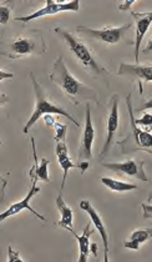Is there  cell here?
Returning <instances> with one entry per match:
<instances>
[{"label":"cell","mask_w":152,"mask_h":262,"mask_svg":"<svg viewBox=\"0 0 152 262\" xmlns=\"http://www.w3.org/2000/svg\"><path fill=\"white\" fill-rule=\"evenodd\" d=\"M49 79L57 86L61 88V90L73 101V104L80 105L82 101H94L96 102V105H99V96L96 91L71 75L62 56H59L54 62Z\"/></svg>","instance_id":"obj_1"},{"label":"cell","mask_w":152,"mask_h":262,"mask_svg":"<svg viewBox=\"0 0 152 262\" xmlns=\"http://www.w3.org/2000/svg\"><path fill=\"white\" fill-rule=\"evenodd\" d=\"M54 31H55L56 35H59V38H61L65 41V44L68 45L71 53L75 55L77 60L84 65L85 69L91 75L96 76V78H101V76L107 75V70L99 64V61L91 54L90 49L79 38H76L73 33L64 29V28H55Z\"/></svg>","instance_id":"obj_2"},{"label":"cell","mask_w":152,"mask_h":262,"mask_svg":"<svg viewBox=\"0 0 152 262\" xmlns=\"http://www.w3.org/2000/svg\"><path fill=\"white\" fill-rule=\"evenodd\" d=\"M47 51V44L39 30H31L25 35H19L5 47L2 55L10 59H20L29 55H42Z\"/></svg>","instance_id":"obj_3"},{"label":"cell","mask_w":152,"mask_h":262,"mask_svg":"<svg viewBox=\"0 0 152 262\" xmlns=\"http://www.w3.org/2000/svg\"><path fill=\"white\" fill-rule=\"evenodd\" d=\"M30 79L31 81H33L34 93H35V110H34L33 115L30 116V119H29L27 125L24 126L23 133L28 134L29 130H30V127H33L34 125L36 124V121H38L42 115H48V114H57V115H62L67 119H69L71 122H74L77 127L80 126V124L76 121V119L74 118V116H71L70 114L64 109V107L54 104V102L49 99L47 91H45L44 88L39 84L33 73H30Z\"/></svg>","instance_id":"obj_4"},{"label":"cell","mask_w":152,"mask_h":262,"mask_svg":"<svg viewBox=\"0 0 152 262\" xmlns=\"http://www.w3.org/2000/svg\"><path fill=\"white\" fill-rule=\"evenodd\" d=\"M131 94L126 96V104H127L128 116H130V133L122 141L117 144L121 147L122 154H130L136 151H145L152 155V134L147 130H141L135 122V114L131 101Z\"/></svg>","instance_id":"obj_5"},{"label":"cell","mask_w":152,"mask_h":262,"mask_svg":"<svg viewBox=\"0 0 152 262\" xmlns=\"http://www.w3.org/2000/svg\"><path fill=\"white\" fill-rule=\"evenodd\" d=\"M133 24H125L122 27H106L102 29H91L88 27H77L76 31L80 34H84V35L90 36V38L96 39V40L104 41L106 44H117L122 38L127 30L131 29Z\"/></svg>","instance_id":"obj_6"},{"label":"cell","mask_w":152,"mask_h":262,"mask_svg":"<svg viewBox=\"0 0 152 262\" xmlns=\"http://www.w3.org/2000/svg\"><path fill=\"white\" fill-rule=\"evenodd\" d=\"M80 9V2L79 0H73V2L68 3H56L54 0H47V5L42 9L38 11H34L33 14H29L27 16H18L15 18L16 21L29 23L34 19L41 18V16L54 15V14L61 13V11H79Z\"/></svg>","instance_id":"obj_7"},{"label":"cell","mask_w":152,"mask_h":262,"mask_svg":"<svg viewBox=\"0 0 152 262\" xmlns=\"http://www.w3.org/2000/svg\"><path fill=\"white\" fill-rule=\"evenodd\" d=\"M95 139V129H94L93 120H91V109L90 104H86V119H85V129L82 134L81 142L79 147V155L77 161H88L93 159V142Z\"/></svg>","instance_id":"obj_8"},{"label":"cell","mask_w":152,"mask_h":262,"mask_svg":"<svg viewBox=\"0 0 152 262\" xmlns=\"http://www.w3.org/2000/svg\"><path fill=\"white\" fill-rule=\"evenodd\" d=\"M119 129V95L115 94L110 100V109H108L107 115V126H106V131H107V136H106V141L102 147L101 154H100V159H104L110 151V147L113 145L116 131Z\"/></svg>","instance_id":"obj_9"},{"label":"cell","mask_w":152,"mask_h":262,"mask_svg":"<svg viewBox=\"0 0 152 262\" xmlns=\"http://www.w3.org/2000/svg\"><path fill=\"white\" fill-rule=\"evenodd\" d=\"M117 75L126 76L131 80L139 81L140 94H142V82L152 81V64H120Z\"/></svg>","instance_id":"obj_10"},{"label":"cell","mask_w":152,"mask_h":262,"mask_svg":"<svg viewBox=\"0 0 152 262\" xmlns=\"http://www.w3.org/2000/svg\"><path fill=\"white\" fill-rule=\"evenodd\" d=\"M143 165L145 161H137V160H128L125 162H114V164H107V162H102V166L108 169L110 171L115 173H121V175L133 176V178L139 179L141 181H148L147 176H146L145 170H143Z\"/></svg>","instance_id":"obj_11"},{"label":"cell","mask_w":152,"mask_h":262,"mask_svg":"<svg viewBox=\"0 0 152 262\" xmlns=\"http://www.w3.org/2000/svg\"><path fill=\"white\" fill-rule=\"evenodd\" d=\"M36 182H38V179H31V189H30V191L28 192V195L25 196V198L23 199L21 201H19V202H16V204L11 205V206L7 210V211L2 212V215H0V220L4 221L7 217H10V216L16 215V213H19L20 211H23V210H24V209H27L31 213H33V215H35L36 217L40 219V220H41V221H47V219H45L44 216L40 215L39 212H36L35 210H34L33 207L30 206V204H29L31 199H33L34 196H35L36 193L40 191L39 187L36 186Z\"/></svg>","instance_id":"obj_12"},{"label":"cell","mask_w":152,"mask_h":262,"mask_svg":"<svg viewBox=\"0 0 152 262\" xmlns=\"http://www.w3.org/2000/svg\"><path fill=\"white\" fill-rule=\"evenodd\" d=\"M131 15L135 19V25H136V41H135V59L136 64H139V54L140 45L145 36L146 31L150 28L152 23V11H146V13H135L131 11Z\"/></svg>","instance_id":"obj_13"},{"label":"cell","mask_w":152,"mask_h":262,"mask_svg":"<svg viewBox=\"0 0 152 262\" xmlns=\"http://www.w3.org/2000/svg\"><path fill=\"white\" fill-rule=\"evenodd\" d=\"M80 207H81V209L84 210L86 213H89V215H90L91 221H93V224L95 225L97 231L100 232V236H101L102 242H104V249H105L104 261H108V235H107V231H106V226H105L104 221H102L101 216H100L99 213H97L96 210L94 209L93 205L90 204V201H88V200L80 201Z\"/></svg>","instance_id":"obj_14"},{"label":"cell","mask_w":152,"mask_h":262,"mask_svg":"<svg viewBox=\"0 0 152 262\" xmlns=\"http://www.w3.org/2000/svg\"><path fill=\"white\" fill-rule=\"evenodd\" d=\"M31 147H33L34 165L31 166L30 171H29V176H30V179H38V180L50 182V179H49V172H48L49 160L44 158V159H41V162L39 164L38 155H36V149H35V140H34V138H31Z\"/></svg>","instance_id":"obj_15"},{"label":"cell","mask_w":152,"mask_h":262,"mask_svg":"<svg viewBox=\"0 0 152 262\" xmlns=\"http://www.w3.org/2000/svg\"><path fill=\"white\" fill-rule=\"evenodd\" d=\"M56 156H57V160H59L60 166H61L62 171H64V176H62V181H61V187H60V190L62 191V189H64L65 186V182H67L69 170L73 169V167H77V164H74V162L71 161V159L69 158L68 146L65 141H56Z\"/></svg>","instance_id":"obj_16"},{"label":"cell","mask_w":152,"mask_h":262,"mask_svg":"<svg viewBox=\"0 0 152 262\" xmlns=\"http://www.w3.org/2000/svg\"><path fill=\"white\" fill-rule=\"evenodd\" d=\"M69 232L73 233L74 236H75V238L77 241H79V249H80V256H79V261L80 262H85L88 260L89 255H90V236L93 235L94 231L91 230V224L89 222V224H86L84 231H82V235L79 236L76 235V232L74 231L73 229H69L68 230Z\"/></svg>","instance_id":"obj_17"},{"label":"cell","mask_w":152,"mask_h":262,"mask_svg":"<svg viewBox=\"0 0 152 262\" xmlns=\"http://www.w3.org/2000/svg\"><path fill=\"white\" fill-rule=\"evenodd\" d=\"M56 206L59 209V211L61 212V220L59 221V226L64 227L65 230L73 229V220H74V213L71 207H69L67 204H65L64 199H62L61 192L57 196L56 199Z\"/></svg>","instance_id":"obj_18"},{"label":"cell","mask_w":152,"mask_h":262,"mask_svg":"<svg viewBox=\"0 0 152 262\" xmlns=\"http://www.w3.org/2000/svg\"><path fill=\"white\" fill-rule=\"evenodd\" d=\"M152 238V229H141V230H136L131 233L130 238L125 241V247L126 249L130 250H139L141 244L146 242L147 240Z\"/></svg>","instance_id":"obj_19"},{"label":"cell","mask_w":152,"mask_h":262,"mask_svg":"<svg viewBox=\"0 0 152 262\" xmlns=\"http://www.w3.org/2000/svg\"><path fill=\"white\" fill-rule=\"evenodd\" d=\"M100 181H101L102 184L105 185V186H107L108 189L113 190V191H116V192L130 191V190H136L137 189L136 185L126 184V182H122V181H119V180H114V179H110V178H101V179H100Z\"/></svg>","instance_id":"obj_20"},{"label":"cell","mask_w":152,"mask_h":262,"mask_svg":"<svg viewBox=\"0 0 152 262\" xmlns=\"http://www.w3.org/2000/svg\"><path fill=\"white\" fill-rule=\"evenodd\" d=\"M14 8V3H5L3 2L0 4V23L3 25H7L9 23L10 13Z\"/></svg>","instance_id":"obj_21"},{"label":"cell","mask_w":152,"mask_h":262,"mask_svg":"<svg viewBox=\"0 0 152 262\" xmlns=\"http://www.w3.org/2000/svg\"><path fill=\"white\" fill-rule=\"evenodd\" d=\"M54 127H55V131H56V135L55 138H54V140L55 141H65L67 140V125L64 124H60V122H56L54 124Z\"/></svg>","instance_id":"obj_22"},{"label":"cell","mask_w":152,"mask_h":262,"mask_svg":"<svg viewBox=\"0 0 152 262\" xmlns=\"http://www.w3.org/2000/svg\"><path fill=\"white\" fill-rule=\"evenodd\" d=\"M136 125H143V126L148 127V131L152 130V115L151 114H145L141 119H135Z\"/></svg>","instance_id":"obj_23"},{"label":"cell","mask_w":152,"mask_h":262,"mask_svg":"<svg viewBox=\"0 0 152 262\" xmlns=\"http://www.w3.org/2000/svg\"><path fill=\"white\" fill-rule=\"evenodd\" d=\"M148 109H152V96L150 99H147V100L143 101L139 107H136V109L134 110V113H141V111Z\"/></svg>","instance_id":"obj_24"},{"label":"cell","mask_w":152,"mask_h":262,"mask_svg":"<svg viewBox=\"0 0 152 262\" xmlns=\"http://www.w3.org/2000/svg\"><path fill=\"white\" fill-rule=\"evenodd\" d=\"M8 251H9V261L10 262H15V261L23 262L21 257H20V255H19V252L15 251L13 247H11V246L8 247Z\"/></svg>","instance_id":"obj_25"},{"label":"cell","mask_w":152,"mask_h":262,"mask_svg":"<svg viewBox=\"0 0 152 262\" xmlns=\"http://www.w3.org/2000/svg\"><path fill=\"white\" fill-rule=\"evenodd\" d=\"M141 207L143 210V217H145V219H152V205L142 204Z\"/></svg>","instance_id":"obj_26"},{"label":"cell","mask_w":152,"mask_h":262,"mask_svg":"<svg viewBox=\"0 0 152 262\" xmlns=\"http://www.w3.org/2000/svg\"><path fill=\"white\" fill-rule=\"evenodd\" d=\"M89 166H90V162H89V161H81V162H77V169H80V171H81L82 175H84L86 170L89 169Z\"/></svg>","instance_id":"obj_27"},{"label":"cell","mask_w":152,"mask_h":262,"mask_svg":"<svg viewBox=\"0 0 152 262\" xmlns=\"http://www.w3.org/2000/svg\"><path fill=\"white\" fill-rule=\"evenodd\" d=\"M44 119H45V122H47L48 126H54V124H55V119L51 116V114H48V115H44Z\"/></svg>","instance_id":"obj_28"},{"label":"cell","mask_w":152,"mask_h":262,"mask_svg":"<svg viewBox=\"0 0 152 262\" xmlns=\"http://www.w3.org/2000/svg\"><path fill=\"white\" fill-rule=\"evenodd\" d=\"M134 3H135V0H127V2H125L124 4L120 5L119 9H120V10H128V9H130L131 5L134 4Z\"/></svg>","instance_id":"obj_29"},{"label":"cell","mask_w":152,"mask_h":262,"mask_svg":"<svg viewBox=\"0 0 152 262\" xmlns=\"http://www.w3.org/2000/svg\"><path fill=\"white\" fill-rule=\"evenodd\" d=\"M13 74H8V73H5V71L4 70H2V71H0V80H4V79L5 78H13Z\"/></svg>","instance_id":"obj_30"},{"label":"cell","mask_w":152,"mask_h":262,"mask_svg":"<svg viewBox=\"0 0 152 262\" xmlns=\"http://www.w3.org/2000/svg\"><path fill=\"white\" fill-rule=\"evenodd\" d=\"M151 51H152V38L150 39V40H148L147 47H146L145 49H143V53L147 54V53H151Z\"/></svg>","instance_id":"obj_31"},{"label":"cell","mask_w":152,"mask_h":262,"mask_svg":"<svg viewBox=\"0 0 152 262\" xmlns=\"http://www.w3.org/2000/svg\"><path fill=\"white\" fill-rule=\"evenodd\" d=\"M90 250H91V252L94 253V256H97V245H96V244L91 245Z\"/></svg>","instance_id":"obj_32"},{"label":"cell","mask_w":152,"mask_h":262,"mask_svg":"<svg viewBox=\"0 0 152 262\" xmlns=\"http://www.w3.org/2000/svg\"><path fill=\"white\" fill-rule=\"evenodd\" d=\"M147 201H150V202H151V201H152V192H151V193H150V196H148V199H147Z\"/></svg>","instance_id":"obj_33"}]
</instances>
